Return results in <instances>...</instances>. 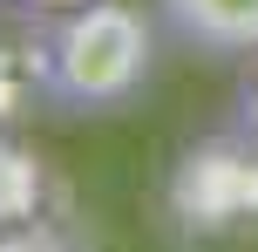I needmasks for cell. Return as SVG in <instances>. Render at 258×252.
Masks as SVG:
<instances>
[{
  "instance_id": "1",
  "label": "cell",
  "mask_w": 258,
  "mask_h": 252,
  "mask_svg": "<svg viewBox=\"0 0 258 252\" xmlns=\"http://www.w3.org/2000/svg\"><path fill=\"white\" fill-rule=\"evenodd\" d=\"M163 21L129 0H82L41 21L34 34V89L61 116H116L156 75Z\"/></svg>"
},
{
  "instance_id": "2",
  "label": "cell",
  "mask_w": 258,
  "mask_h": 252,
  "mask_svg": "<svg viewBox=\"0 0 258 252\" xmlns=\"http://www.w3.org/2000/svg\"><path fill=\"white\" fill-rule=\"evenodd\" d=\"M163 41L204 62H251L258 55V0H156Z\"/></svg>"
},
{
  "instance_id": "3",
  "label": "cell",
  "mask_w": 258,
  "mask_h": 252,
  "mask_svg": "<svg viewBox=\"0 0 258 252\" xmlns=\"http://www.w3.org/2000/svg\"><path fill=\"white\" fill-rule=\"evenodd\" d=\"M231 130L258 150V55L238 62V89H231Z\"/></svg>"
}]
</instances>
